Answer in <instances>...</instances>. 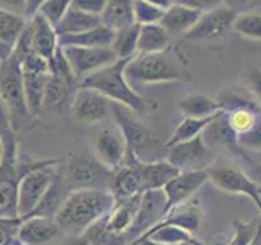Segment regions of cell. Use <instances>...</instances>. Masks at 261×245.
I'll return each instance as SVG.
<instances>
[{
  "mask_svg": "<svg viewBox=\"0 0 261 245\" xmlns=\"http://www.w3.org/2000/svg\"><path fill=\"white\" fill-rule=\"evenodd\" d=\"M4 142V160L0 165V219H20L18 214V183L20 175L16 170L18 142L15 129L0 131Z\"/></svg>",
  "mask_w": 261,
  "mask_h": 245,
  "instance_id": "obj_5",
  "label": "cell"
},
{
  "mask_svg": "<svg viewBox=\"0 0 261 245\" xmlns=\"http://www.w3.org/2000/svg\"><path fill=\"white\" fill-rule=\"evenodd\" d=\"M250 245H261V223L258 224V229H256V235H255V239L251 240Z\"/></svg>",
  "mask_w": 261,
  "mask_h": 245,
  "instance_id": "obj_56",
  "label": "cell"
},
{
  "mask_svg": "<svg viewBox=\"0 0 261 245\" xmlns=\"http://www.w3.org/2000/svg\"><path fill=\"white\" fill-rule=\"evenodd\" d=\"M259 113L261 111H258V110H233V111H228L225 114H227V119H228L230 128L235 131L237 134H242L253 125V121H255V118Z\"/></svg>",
  "mask_w": 261,
  "mask_h": 245,
  "instance_id": "obj_42",
  "label": "cell"
},
{
  "mask_svg": "<svg viewBox=\"0 0 261 245\" xmlns=\"http://www.w3.org/2000/svg\"><path fill=\"white\" fill-rule=\"evenodd\" d=\"M217 113L207 118H183V121L176 126L175 133L171 134V137L165 142V147L175 145L179 142H188V141H191V139L201 136L204 133V129L209 126V122L217 116Z\"/></svg>",
  "mask_w": 261,
  "mask_h": 245,
  "instance_id": "obj_33",
  "label": "cell"
},
{
  "mask_svg": "<svg viewBox=\"0 0 261 245\" xmlns=\"http://www.w3.org/2000/svg\"><path fill=\"white\" fill-rule=\"evenodd\" d=\"M222 2H224V0H173V4L185 5V7L193 8V10H198L201 13L212 10V8H216Z\"/></svg>",
  "mask_w": 261,
  "mask_h": 245,
  "instance_id": "obj_46",
  "label": "cell"
},
{
  "mask_svg": "<svg viewBox=\"0 0 261 245\" xmlns=\"http://www.w3.org/2000/svg\"><path fill=\"white\" fill-rule=\"evenodd\" d=\"M47 2V0H27V7H24V18H33L38 12L39 8L43 7V4Z\"/></svg>",
  "mask_w": 261,
  "mask_h": 245,
  "instance_id": "obj_50",
  "label": "cell"
},
{
  "mask_svg": "<svg viewBox=\"0 0 261 245\" xmlns=\"http://www.w3.org/2000/svg\"><path fill=\"white\" fill-rule=\"evenodd\" d=\"M201 209L196 206H178L175 209H171L168 214L163 217L157 226H176L183 231L190 232L191 235L198 231L201 226Z\"/></svg>",
  "mask_w": 261,
  "mask_h": 245,
  "instance_id": "obj_32",
  "label": "cell"
},
{
  "mask_svg": "<svg viewBox=\"0 0 261 245\" xmlns=\"http://www.w3.org/2000/svg\"><path fill=\"white\" fill-rule=\"evenodd\" d=\"M144 2H149L155 7L162 8V10H167L171 5H173V0H144Z\"/></svg>",
  "mask_w": 261,
  "mask_h": 245,
  "instance_id": "obj_53",
  "label": "cell"
},
{
  "mask_svg": "<svg viewBox=\"0 0 261 245\" xmlns=\"http://www.w3.org/2000/svg\"><path fill=\"white\" fill-rule=\"evenodd\" d=\"M64 235V231L54 219L28 217L21 220L16 239L23 245H57Z\"/></svg>",
  "mask_w": 261,
  "mask_h": 245,
  "instance_id": "obj_17",
  "label": "cell"
},
{
  "mask_svg": "<svg viewBox=\"0 0 261 245\" xmlns=\"http://www.w3.org/2000/svg\"><path fill=\"white\" fill-rule=\"evenodd\" d=\"M233 4H243V5H261V0H232Z\"/></svg>",
  "mask_w": 261,
  "mask_h": 245,
  "instance_id": "obj_55",
  "label": "cell"
},
{
  "mask_svg": "<svg viewBox=\"0 0 261 245\" xmlns=\"http://www.w3.org/2000/svg\"><path fill=\"white\" fill-rule=\"evenodd\" d=\"M10 245H23V243H21V242H20L18 239H15V240H13V242H12Z\"/></svg>",
  "mask_w": 261,
  "mask_h": 245,
  "instance_id": "obj_60",
  "label": "cell"
},
{
  "mask_svg": "<svg viewBox=\"0 0 261 245\" xmlns=\"http://www.w3.org/2000/svg\"><path fill=\"white\" fill-rule=\"evenodd\" d=\"M114 39V30L100 24L93 30H88L79 35L59 36V46H80V47H110Z\"/></svg>",
  "mask_w": 261,
  "mask_h": 245,
  "instance_id": "obj_27",
  "label": "cell"
},
{
  "mask_svg": "<svg viewBox=\"0 0 261 245\" xmlns=\"http://www.w3.org/2000/svg\"><path fill=\"white\" fill-rule=\"evenodd\" d=\"M67 59L69 67L79 82L90 74L100 70L106 65L118 61L114 49L110 47H80V46H64L61 47Z\"/></svg>",
  "mask_w": 261,
  "mask_h": 245,
  "instance_id": "obj_10",
  "label": "cell"
},
{
  "mask_svg": "<svg viewBox=\"0 0 261 245\" xmlns=\"http://www.w3.org/2000/svg\"><path fill=\"white\" fill-rule=\"evenodd\" d=\"M209 180V170H194V172H181L173 180L163 186L165 193V216L171 209L191 198V196L199 190V188Z\"/></svg>",
  "mask_w": 261,
  "mask_h": 245,
  "instance_id": "obj_16",
  "label": "cell"
},
{
  "mask_svg": "<svg viewBox=\"0 0 261 245\" xmlns=\"http://www.w3.org/2000/svg\"><path fill=\"white\" fill-rule=\"evenodd\" d=\"M201 15L202 13L198 10H193V8H188L185 5L173 4L170 8H167L165 13H163L160 24L167 30L170 36L186 35V33L196 24V21L199 20Z\"/></svg>",
  "mask_w": 261,
  "mask_h": 245,
  "instance_id": "obj_25",
  "label": "cell"
},
{
  "mask_svg": "<svg viewBox=\"0 0 261 245\" xmlns=\"http://www.w3.org/2000/svg\"><path fill=\"white\" fill-rule=\"evenodd\" d=\"M165 201L167 200L163 190H150L142 193L136 219L126 234L130 242L149 232L152 227H155L165 217Z\"/></svg>",
  "mask_w": 261,
  "mask_h": 245,
  "instance_id": "obj_14",
  "label": "cell"
},
{
  "mask_svg": "<svg viewBox=\"0 0 261 245\" xmlns=\"http://www.w3.org/2000/svg\"><path fill=\"white\" fill-rule=\"evenodd\" d=\"M73 85L75 84H72L67 79L56 76V74H49L43 98V111L61 114L65 110V106L72 103Z\"/></svg>",
  "mask_w": 261,
  "mask_h": 245,
  "instance_id": "obj_21",
  "label": "cell"
},
{
  "mask_svg": "<svg viewBox=\"0 0 261 245\" xmlns=\"http://www.w3.org/2000/svg\"><path fill=\"white\" fill-rule=\"evenodd\" d=\"M2 160H4V142L0 139V165H2Z\"/></svg>",
  "mask_w": 261,
  "mask_h": 245,
  "instance_id": "obj_58",
  "label": "cell"
},
{
  "mask_svg": "<svg viewBox=\"0 0 261 245\" xmlns=\"http://www.w3.org/2000/svg\"><path fill=\"white\" fill-rule=\"evenodd\" d=\"M111 174L93 154H70L64 180L72 191L108 190Z\"/></svg>",
  "mask_w": 261,
  "mask_h": 245,
  "instance_id": "obj_6",
  "label": "cell"
},
{
  "mask_svg": "<svg viewBox=\"0 0 261 245\" xmlns=\"http://www.w3.org/2000/svg\"><path fill=\"white\" fill-rule=\"evenodd\" d=\"M8 129H13L10 111H8L7 105L4 103L2 98H0V131H8Z\"/></svg>",
  "mask_w": 261,
  "mask_h": 245,
  "instance_id": "obj_49",
  "label": "cell"
},
{
  "mask_svg": "<svg viewBox=\"0 0 261 245\" xmlns=\"http://www.w3.org/2000/svg\"><path fill=\"white\" fill-rule=\"evenodd\" d=\"M127 61L129 59H118L116 62L90 74L79 82V87L93 88L113 103H119L137 114H147L153 108V105L127 84L124 77Z\"/></svg>",
  "mask_w": 261,
  "mask_h": 245,
  "instance_id": "obj_2",
  "label": "cell"
},
{
  "mask_svg": "<svg viewBox=\"0 0 261 245\" xmlns=\"http://www.w3.org/2000/svg\"><path fill=\"white\" fill-rule=\"evenodd\" d=\"M219 103V110L220 111H233V110H259V105L256 102L250 100V98L243 96L240 93L235 92H227L224 95H220L219 98H216Z\"/></svg>",
  "mask_w": 261,
  "mask_h": 245,
  "instance_id": "obj_38",
  "label": "cell"
},
{
  "mask_svg": "<svg viewBox=\"0 0 261 245\" xmlns=\"http://www.w3.org/2000/svg\"><path fill=\"white\" fill-rule=\"evenodd\" d=\"M237 142L242 151L261 152V113L245 133L237 134Z\"/></svg>",
  "mask_w": 261,
  "mask_h": 245,
  "instance_id": "obj_39",
  "label": "cell"
},
{
  "mask_svg": "<svg viewBox=\"0 0 261 245\" xmlns=\"http://www.w3.org/2000/svg\"><path fill=\"white\" fill-rule=\"evenodd\" d=\"M28 18L23 15L0 10V62L13 54V47L27 27Z\"/></svg>",
  "mask_w": 261,
  "mask_h": 245,
  "instance_id": "obj_22",
  "label": "cell"
},
{
  "mask_svg": "<svg viewBox=\"0 0 261 245\" xmlns=\"http://www.w3.org/2000/svg\"><path fill=\"white\" fill-rule=\"evenodd\" d=\"M139 163L130 162L122 163L121 167L114 168L110 180L108 191L114 196V200H129L142 193V182L141 172H139Z\"/></svg>",
  "mask_w": 261,
  "mask_h": 245,
  "instance_id": "obj_18",
  "label": "cell"
},
{
  "mask_svg": "<svg viewBox=\"0 0 261 245\" xmlns=\"http://www.w3.org/2000/svg\"><path fill=\"white\" fill-rule=\"evenodd\" d=\"M70 108L75 121L84 125H98L105 121L106 114L111 110V102L93 88L77 87L72 96Z\"/></svg>",
  "mask_w": 261,
  "mask_h": 245,
  "instance_id": "obj_15",
  "label": "cell"
},
{
  "mask_svg": "<svg viewBox=\"0 0 261 245\" xmlns=\"http://www.w3.org/2000/svg\"><path fill=\"white\" fill-rule=\"evenodd\" d=\"M139 172H141L142 182V193L150 190H163L170 180H173L179 172L175 165H171L167 160H157L149 163H139Z\"/></svg>",
  "mask_w": 261,
  "mask_h": 245,
  "instance_id": "obj_23",
  "label": "cell"
},
{
  "mask_svg": "<svg viewBox=\"0 0 261 245\" xmlns=\"http://www.w3.org/2000/svg\"><path fill=\"white\" fill-rule=\"evenodd\" d=\"M232 30L242 38L261 41V13L243 12L235 16Z\"/></svg>",
  "mask_w": 261,
  "mask_h": 245,
  "instance_id": "obj_36",
  "label": "cell"
},
{
  "mask_svg": "<svg viewBox=\"0 0 261 245\" xmlns=\"http://www.w3.org/2000/svg\"><path fill=\"white\" fill-rule=\"evenodd\" d=\"M59 167L47 165L41 167L33 172H28L20 178L18 183V214L20 219L30 216L39 201L43 200L47 188L51 186L53 180L56 178Z\"/></svg>",
  "mask_w": 261,
  "mask_h": 245,
  "instance_id": "obj_9",
  "label": "cell"
},
{
  "mask_svg": "<svg viewBox=\"0 0 261 245\" xmlns=\"http://www.w3.org/2000/svg\"><path fill=\"white\" fill-rule=\"evenodd\" d=\"M57 245H92V243L85 237V234H82V235H64V239Z\"/></svg>",
  "mask_w": 261,
  "mask_h": 245,
  "instance_id": "obj_51",
  "label": "cell"
},
{
  "mask_svg": "<svg viewBox=\"0 0 261 245\" xmlns=\"http://www.w3.org/2000/svg\"><path fill=\"white\" fill-rule=\"evenodd\" d=\"M127 84H160V82L186 80L188 72L179 65L173 56L167 51L155 54H136L124 67Z\"/></svg>",
  "mask_w": 261,
  "mask_h": 245,
  "instance_id": "obj_4",
  "label": "cell"
},
{
  "mask_svg": "<svg viewBox=\"0 0 261 245\" xmlns=\"http://www.w3.org/2000/svg\"><path fill=\"white\" fill-rule=\"evenodd\" d=\"M179 245H202L199 240H194V239H190V240H186L183 243H179Z\"/></svg>",
  "mask_w": 261,
  "mask_h": 245,
  "instance_id": "obj_57",
  "label": "cell"
},
{
  "mask_svg": "<svg viewBox=\"0 0 261 245\" xmlns=\"http://www.w3.org/2000/svg\"><path fill=\"white\" fill-rule=\"evenodd\" d=\"M167 162L179 172L209 170L216 160V151L206 144L202 134L188 142H179L167 147Z\"/></svg>",
  "mask_w": 261,
  "mask_h": 245,
  "instance_id": "obj_8",
  "label": "cell"
},
{
  "mask_svg": "<svg viewBox=\"0 0 261 245\" xmlns=\"http://www.w3.org/2000/svg\"><path fill=\"white\" fill-rule=\"evenodd\" d=\"M243 82L250 92L261 100V69H250L247 76H243Z\"/></svg>",
  "mask_w": 261,
  "mask_h": 245,
  "instance_id": "obj_47",
  "label": "cell"
},
{
  "mask_svg": "<svg viewBox=\"0 0 261 245\" xmlns=\"http://www.w3.org/2000/svg\"><path fill=\"white\" fill-rule=\"evenodd\" d=\"M23 70V88H24V100H27L28 111L33 116H36L43 111V98L44 90L49 79V72H33Z\"/></svg>",
  "mask_w": 261,
  "mask_h": 245,
  "instance_id": "obj_26",
  "label": "cell"
},
{
  "mask_svg": "<svg viewBox=\"0 0 261 245\" xmlns=\"http://www.w3.org/2000/svg\"><path fill=\"white\" fill-rule=\"evenodd\" d=\"M114 196L108 190H77L69 194L54 220L65 235H82L114 208Z\"/></svg>",
  "mask_w": 261,
  "mask_h": 245,
  "instance_id": "obj_1",
  "label": "cell"
},
{
  "mask_svg": "<svg viewBox=\"0 0 261 245\" xmlns=\"http://www.w3.org/2000/svg\"><path fill=\"white\" fill-rule=\"evenodd\" d=\"M139 31L141 24L133 23L129 27H124L118 31H114V39L111 47L116 53L118 59H130L137 53V41H139Z\"/></svg>",
  "mask_w": 261,
  "mask_h": 245,
  "instance_id": "obj_34",
  "label": "cell"
},
{
  "mask_svg": "<svg viewBox=\"0 0 261 245\" xmlns=\"http://www.w3.org/2000/svg\"><path fill=\"white\" fill-rule=\"evenodd\" d=\"M21 219H0V245H10L18 234Z\"/></svg>",
  "mask_w": 261,
  "mask_h": 245,
  "instance_id": "obj_44",
  "label": "cell"
},
{
  "mask_svg": "<svg viewBox=\"0 0 261 245\" xmlns=\"http://www.w3.org/2000/svg\"><path fill=\"white\" fill-rule=\"evenodd\" d=\"M93 155L106 168L114 170L121 167L126 159V141L116 122H108L96 129L92 139Z\"/></svg>",
  "mask_w": 261,
  "mask_h": 245,
  "instance_id": "obj_11",
  "label": "cell"
},
{
  "mask_svg": "<svg viewBox=\"0 0 261 245\" xmlns=\"http://www.w3.org/2000/svg\"><path fill=\"white\" fill-rule=\"evenodd\" d=\"M72 193V190L67 186L64 180V174L59 170L57 172L56 178L53 180L51 186L47 188V191L44 193L43 200L39 201L38 206L33 209V212L28 217H46V219H54L56 214L59 212V209L62 208V204L65 203V200L69 198V194ZM23 220V219H21Z\"/></svg>",
  "mask_w": 261,
  "mask_h": 245,
  "instance_id": "obj_20",
  "label": "cell"
},
{
  "mask_svg": "<svg viewBox=\"0 0 261 245\" xmlns=\"http://www.w3.org/2000/svg\"><path fill=\"white\" fill-rule=\"evenodd\" d=\"M248 177H250L256 185L261 186V163H253V165H251V172H250V175H248Z\"/></svg>",
  "mask_w": 261,
  "mask_h": 245,
  "instance_id": "obj_52",
  "label": "cell"
},
{
  "mask_svg": "<svg viewBox=\"0 0 261 245\" xmlns=\"http://www.w3.org/2000/svg\"><path fill=\"white\" fill-rule=\"evenodd\" d=\"M24 7H27V0H0V10L16 15L24 16Z\"/></svg>",
  "mask_w": 261,
  "mask_h": 245,
  "instance_id": "obj_48",
  "label": "cell"
},
{
  "mask_svg": "<svg viewBox=\"0 0 261 245\" xmlns=\"http://www.w3.org/2000/svg\"><path fill=\"white\" fill-rule=\"evenodd\" d=\"M0 98L10 111L13 129H18L20 122L28 116L30 111L24 100L21 61L15 54L0 62Z\"/></svg>",
  "mask_w": 261,
  "mask_h": 245,
  "instance_id": "obj_7",
  "label": "cell"
},
{
  "mask_svg": "<svg viewBox=\"0 0 261 245\" xmlns=\"http://www.w3.org/2000/svg\"><path fill=\"white\" fill-rule=\"evenodd\" d=\"M209 180L220 191L227 194H243L255 203L261 212V186L243 174L242 170L233 167H214L209 168Z\"/></svg>",
  "mask_w": 261,
  "mask_h": 245,
  "instance_id": "obj_13",
  "label": "cell"
},
{
  "mask_svg": "<svg viewBox=\"0 0 261 245\" xmlns=\"http://www.w3.org/2000/svg\"><path fill=\"white\" fill-rule=\"evenodd\" d=\"M85 237L92 245H127L129 239L126 234H116L110 231L105 224V219L98 220L96 224L85 232Z\"/></svg>",
  "mask_w": 261,
  "mask_h": 245,
  "instance_id": "obj_37",
  "label": "cell"
},
{
  "mask_svg": "<svg viewBox=\"0 0 261 245\" xmlns=\"http://www.w3.org/2000/svg\"><path fill=\"white\" fill-rule=\"evenodd\" d=\"M70 7H72V0H47L39 8L38 13L43 15L51 24L57 27Z\"/></svg>",
  "mask_w": 261,
  "mask_h": 245,
  "instance_id": "obj_41",
  "label": "cell"
},
{
  "mask_svg": "<svg viewBox=\"0 0 261 245\" xmlns=\"http://www.w3.org/2000/svg\"><path fill=\"white\" fill-rule=\"evenodd\" d=\"M211 245H227V240H217V242L211 243Z\"/></svg>",
  "mask_w": 261,
  "mask_h": 245,
  "instance_id": "obj_59",
  "label": "cell"
},
{
  "mask_svg": "<svg viewBox=\"0 0 261 245\" xmlns=\"http://www.w3.org/2000/svg\"><path fill=\"white\" fill-rule=\"evenodd\" d=\"M101 24L118 31L134 21V0H106L105 10L100 15Z\"/></svg>",
  "mask_w": 261,
  "mask_h": 245,
  "instance_id": "obj_28",
  "label": "cell"
},
{
  "mask_svg": "<svg viewBox=\"0 0 261 245\" xmlns=\"http://www.w3.org/2000/svg\"><path fill=\"white\" fill-rule=\"evenodd\" d=\"M258 224L245 223L242 219L233 220V237L227 242V245H250L256 235Z\"/></svg>",
  "mask_w": 261,
  "mask_h": 245,
  "instance_id": "obj_43",
  "label": "cell"
},
{
  "mask_svg": "<svg viewBox=\"0 0 261 245\" xmlns=\"http://www.w3.org/2000/svg\"><path fill=\"white\" fill-rule=\"evenodd\" d=\"M141 196L142 193L134 196V198L118 200L114 203V208L111 209L110 214L105 217L106 227L116 234H127L136 219L139 204H141Z\"/></svg>",
  "mask_w": 261,
  "mask_h": 245,
  "instance_id": "obj_24",
  "label": "cell"
},
{
  "mask_svg": "<svg viewBox=\"0 0 261 245\" xmlns=\"http://www.w3.org/2000/svg\"><path fill=\"white\" fill-rule=\"evenodd\" d=\"M165 10L155 7L144 0H134V21L137 24H152L160 23Z\"/></svg>",
  "mask_w": 261,
  "mask_h": 245,
  "instance_id": "obj_40",
  "label": "cell"
},
{
  "mask_svg": "<svg viewBox=\"0 0 261 245\" xmlns=\"http://www.w3.org/2000/svg\"><path fill=\"white\" fill-rule=\"evenodd\" d=\"M142 237H149L150 240L162 245H179L193 239V235L190 232H186L176 226H155Z\"/></svg>",
  "mask_w": 261,
  "mask_h": 245,
  "instance_id": "obj_35",
  "label": "cell"
},
{
  "mask_svg": "<svg viewBox=\"0 0 261 245\" xmlns=\"http://www.w3.org/2000/svg\"><path fill=\"white\" fill-rule=\"evenodd\" d=\"M235 8L222 2L209 12H204L194 27L186 33L188 41H212L225 36L235 20Z\"/></svg>",
  "mask_w": 261,
  "mask_h": 245,
  "instance_id": "obj_12",
  "label": "cell"
},
{
  "mask_svg": "<svg viewBox=\"0 0 261 245\" xmlns=\"http://www.w3.org/2000/svg\"><path fill=\"white\" fill-rule=\"evenodd\" d=\"M101 24V18L98 15H92L87 12H82L79 8L70 7L67 13L64 15V18L56 27L57 35H79L88 30H93Z\"/></svg>",
  "mask_w": 261,
  "mask_h": 245,
  "instance_id": "obj_30",
  "label": "cell"
},
{
  "mask_svg": "<svg viewBox=\"0 0 261 245\" xmlns=\"http://www.w3.org/2000/svg\"><path fill=\"white\" fill-rule=\"evenodd\" d=\"M130 245H162V243L150 240L149 237H139V239H136L134 242H130Z\"/></svg>",
  "mask_w": 261,
  "mask_h": 245,
  "instance_id": "obj_54",
  "label": "cell"
},
{
  "mask_svg": "<svg viewBox=\"0 0 261 245\" xmlns=\"http://www.w3.org/2000/svg\"><path fill=\"white\" fill-rule=\"evenodd\" d=\"M170 46V35L160 23L141 24L137 41V54H155L167 51Z\"/></svg>",
  "mask_w": 261,
  "mask_h": 245,
  "instance_id": "obj_29",
  "label": "cell"
},
{
  "mask_svg": "<svg viewBox=\"0 0 261 245\" xmlns=\"http://www.w3.org/2000/svg\"><path fill=\"white\" fill-rule=\"evenodd\" d=\"M30 27L33 53L49 62L59 47V35H57L56 27L49 23L41 13H36L33 18H30Z\"/></svg>",
  "mask_w": 261,
  "mask_h": 245,
  "instance_id": "obj_19",
  "label": "cell"
},
{
  "mask_svg": "<svg viewBox=\"0 0 261 245\" xmlns=\"http://www.w3.org/2000/svg\"><path fill=\"white\" fill-rule=\"evenodd\" d=\"M179 111L183 113L185 118H207L220 110L216 98H211L202 93H190L181 98Z\"/></svg>",
  "mask_w": 261,
  "mask_h": 245,
  "instance_id": "obj_31",
  "label": "cell"
},
{
  "mask_svg": "<svg viewBox=\"0 0 261 245\" xmlns=\"http://www.w3.org/2000/svg\"><path fill=\"white\" fill-rule=\"evenodd\" d=\"M111 113L114 122L121 129L126 141L124 163H149L160 160L163 151H167V147L160 141L159 136H155L149 128H145L142 122H139L130 116V110L126 108V106L111 102Z\"/></svg>",
  "mask_w": 261,
  "mask_h": 245,
  "instance_id": "obj_3",
  "label": "cell"
},
{
  "mask_svg": "<svg viewBox=\"0 0 261 245\" xmlns=\"http://www.w3.org/2000/svg\"><path fill=\"white\" fill-rule=\"evenodd\" d=\"M106 0H72V7L79 8L82 12L98 15L100 16L105 10Z\"/></svg>",
  "mask_w": 261,
  "mask_h": 245,
  "instance_id": "obj_45",
  "label": "cell"
}]
</instances>
